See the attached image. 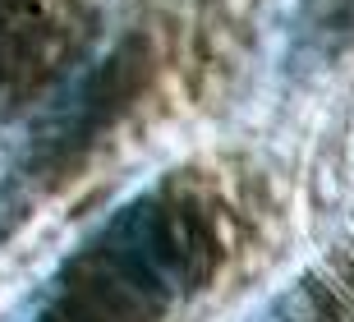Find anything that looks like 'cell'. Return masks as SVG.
I'll return each mask as SVG.
<instances>
[{"instance_id": "obj_1", "label": "cell", "mask_w": 354, "mask_h": 322, "mask_svg": "<svg viewBox=\"0 0 354 322\" xmlns=\"http://www.w3.org/2000/svg\"><path fill=\"white\" fill-rule=\"evenodd\" d=\"M55 51V0H0V92L24 88Z\"/></svg>"}]
</instances>
